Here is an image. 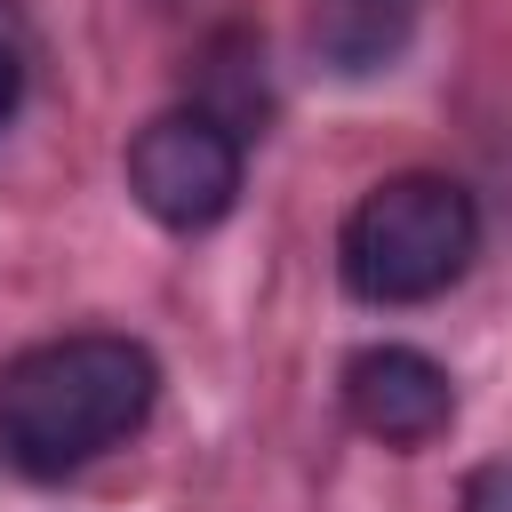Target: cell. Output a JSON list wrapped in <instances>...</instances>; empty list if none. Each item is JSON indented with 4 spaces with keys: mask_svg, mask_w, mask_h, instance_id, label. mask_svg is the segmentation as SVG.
Wrapping results in <instances>:
<instances>
[{
    "mask_svg": "<svg viewBox=\"0 0 512 512\" xmlns=\"http://www.w3.org/2000/svg\"><path fill=\"white\" fill-rule=\"evenodd\" d=\"M160 400V368L136 336L80 328L56 344H32L0 376V448L32 480H64L120 448Z\"/></svg>",
    "mask_w": 512,
    "mask_h": 512,
    "instance_id": "cell-1",
    "label": "cell"
},
{
    "mask_svg": "<svg viewBox=\"0 0 512 512\" xmlns=\"http://www.w3.org/2000/svg\"><path fill=\"white\" fill-rule=\"evenodd\" d=\"M472 248H480L472 192L432 168H408L360 192V208L344 216L336 264H344V288L368 304H424L464 280Z\"/></svg>",
    "mask_w": 512,
    "mask_h": 512,
    "instance_id": "cell-2",
    "label": "cell"
},
{
    "mask_svg": "<svg viewBox=\"0 0 512 512\" xmlns=\"http://www.w3.org/2000/svg\"><path fill=\"white\" fill-rule=\"evenodd\" d=\"M128 192H136V208L152 224L208 232L240 200V136L200 104L160 112V120H144L128 136Z\"/></svg>",
    "mask_w": 512,
    "mask_h": 512,
    "instance_id": "cell-3",
    "label": "cell"
},
{
    "mask_svg": "<svg viewBox=\"0 0 512 512\" xmlns=\"http://www.w3.org/2000/svg\"><path fill=\"white\" fill-rule=\"evenodd\" d=\"M344 416L384 448H424L456 424V384L416 344H368L344 360Z\"/></svg>",
    "mask_w": 512,
    "mask_h": 512,
    "instance_id": "cell-4",
    "label": "cell"
},
{
    "mask_svg": "<svg viewBox=\"0 0 512 512\" xmlns=\"http://www.w3.org/2000/svg\"><path fill=\"white\" fill-rule=\"evenodd\" d=\"M416 16H424V0H320L312 8V56L336 80L392 72L408 32H416Z\"/></svg>",
    "mask_w": 512,
    "mask_h": 512,
    "instance_id": "cell-5",
    "label": "cell"
},
{
    "mask_svg": "<svg viewBox=\"0 0 512 512\" xmlns=\"http://www.w3.org/2000/svg\"><path fill=\"white\" fill-rule=\"evenodd\" d=\"M464 512H512V456H496L464 480Z\"/></svg>",
    "mask_w": 512,
    "mask_h": 512,
    "instance_id": "cell-6",
    "label": "cell"
},
{
    "mask_svg": "<svg viewBox=\"0 0 512 512\" xmlns=\"http://www.w3.org/2000/svg\"><path fill=\"white\" fill-rule=\"evenodd\" d=\"M24 104V48H16V32L0 24V120Z\"/></svg>",
    "mask_w": 512,
    "mask_h": 512,
    "instance_id": "cell-7",
    "label": "cell"
}]
</instances>
